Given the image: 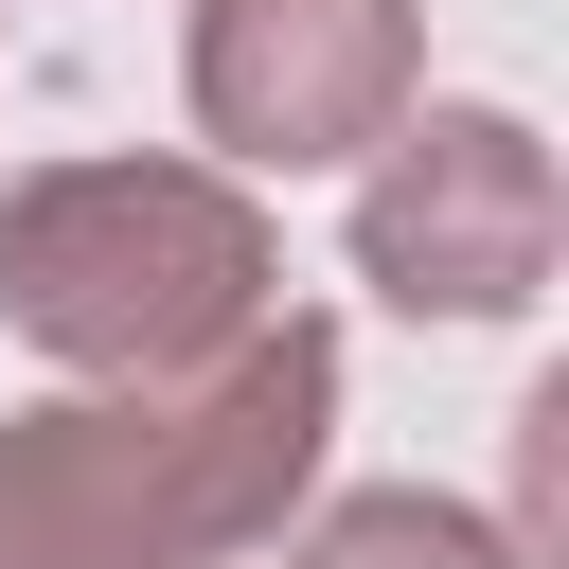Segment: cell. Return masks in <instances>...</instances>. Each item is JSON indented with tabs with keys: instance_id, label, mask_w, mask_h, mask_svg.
<instances>
[{
	"instance_id": "4",
	"label": "cell",
	"mask_w": 569,
	"mask_h": 569,
	"mask_svg": "<svg viewBox=\"0 0 569 569\" xmlns=\"http://www.w3.org/2000/svg\"><path fill=\"white\" fill-rule=\"evenodd\" d=\"M427 89L409 0H196V124L231 160H373Z\"/></svg>"
},
{
	"instance_id": "3",
	"label": "cell",
	"mask_w": 569,
	"mask_h": 569,
	"mask_svg": "<svg viewBox=\"0 0 569 569\" xmlns=\"http://www.w3.org/2000/svg\"><path fill=\"white\" fill-rule=\"evenodd\" d=\"M569 249V178L516 107H409L356 178V267L409 320H516Z\"/></svg>"
},
{
	"instance_id": "5",
	"label": "cell",
	"mask_w": 569,
	"mask_h": 569,
	"mask_svg": "<svg viewBox=\"0 0 569 569\" xmlns=\"http://www.w3.org/2000/svg\"><path fill=\"white\" fill-rule=\"evenodd\" d=\"M284 569H533V551H516V533H480L462 498H338Z\"/></svg>"
},
{
	"instance_id": "1",
	"label": "cell",
	"mask_w": 569,
	"mask_h": 569,
	"mask_svg": "<svg viewBox=\"0 0 569 569\" xmlns=\"http://www.w3.org/2000/svg\"><path fill=\"white\" fill-rule=\"evenodd\" d=\"M338 427V338L249 320L196 373L0 409V569H231L284 533Z\"/></svg>"
},
{
	"instance_id": "2",
	"label": "cell",
	"mask_w": 569,
	"mask_h": 569,
	"mask_svg": "<svg viewBox=\"0 0 569 569\" xmlns=\"http://www.w3.org/2000/svg\"><path fill=\"white\" fill-rule=\"evenodd\" d=\"M0 320L107 391L196 373L267 320V213L213 160H53L0 196Z\"/></svg>"
}]
</instances>
